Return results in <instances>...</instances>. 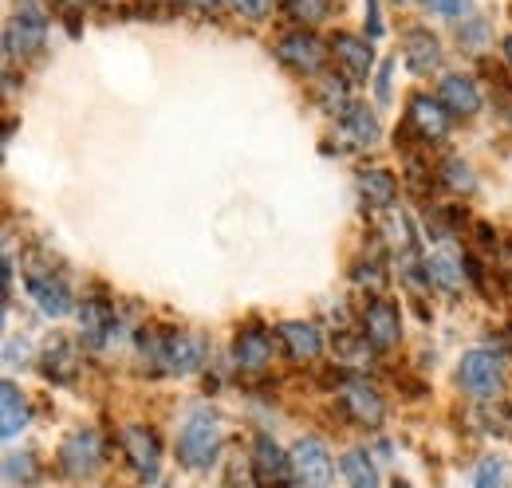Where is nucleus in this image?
Returning a JSON list of instances; mask_svg holds the SVG:
<instances>
[{"label": "nucleus", "instance_id": "1", "mask_svg": "<svg viewBox=\"0 0 512 488\" xmlns=\"http://www.w3.org/2000/svg\"><path fill=\"white\" fill-rule=\"evenodd\" d=\"M221 453V422L209 414V410H197L190 414V422L178 433V461L197 473V469H209Z\"/></svg>", "mask_w": 512, "mask_h": 488}, {"label": "nucleus", "instance_id": "2", "mask_svg": "<svg viewBox=\"0 0 512 488\" xmlns=\"http://www.w3.org/2000/svg\"><path fill=\"white\" fill-rule=\"evenodd\" d=\"M146 351H150V363L170 370V374H193L205 359V343L197 335H186V331L158 335V339H146V331H142V355Z\"/></svg>", "mask_w": 512, "mask_h": 488}, {"label": "nucleus", "instance_id": "3", "mask_svg": "<svg viewBox=\"0 0 512 488\" xmlns=\"http://www.w3.org/2000/svg\"><path fill=\"white\" fill-rule=\"evenodd\" d=\"M44 36H48L44 8L36 0H16V16L4 28V52L8 56H36L44 48Z\"/></svg>", "mask_w": 512, "mask_h": 488}, {"label": "nucleus", "instance_id": "4", "mask_svg": "<svg viewBox=\"0 0 512 488\" xmlns=\"http://www.w3.org/2000/svg\"><path fill=\"white\" fill-rule=\"evenodd\" d=\"M457 382H461V390L465 394H473V398H481V402H489L493 394H501L505 390V370H501V359L493 355V351H465L461 355V366H457Z\"/></svg>", "mask_w": 512, "mask_h": 488}, {"label": "nucleus", "instance_id": "5", "mask_svg": "<svg viewBox=\"0 0 512 488\" xmlns=\"http://www.w3.org/2000/svg\"><path fill=\"white\" fill-rule=\"evenodd\" d=\"M103 465V437L95 429H75L60 445V469L67 477H91Z\"/></svg>", "mask_w": 512, "mask_h": 488}, {"label": "nucleus", "instance_id": "6", "mask_svg": "<svg viewBox=\"0 0 512 488\" xmlns=\"http://www.w3.org/2000/svg\"><path fill=\"white\" fill-rule=\"evenodd\" d=\"M331 469H335V461H331V453H327V445H323L320 437H300L296 441V449H292V473L300 477V485L327 488L331 485Z\"/></svg>", "mask_w": 512, "mask_h": 488}, {"label": "nucleus", "instance_id": "7", "mask_svg": "<svg viewBox=\"0 0 512 488\" xmlns=\"http://www.w3.org/2000/svg\"><path fill=\"white\" fill-rule=\"evenodd\" d=\"M276 56H280V63L284 67H292L296 75H316L323 63H327V44L323 40H316L312 32H292V36H284L280 44H276Z\"/></svg>", "mask_w": 512, "mask_h": 488}, {"label": "nucleus", "instance_id": "8", "mask_svg": "<svg viewBox=\"0 0 512 488\" xmlns=\"http://www.w3.org/2000/svg\"><path fill=\"white\" fill-rule=\"evenodd\" d=\"M398 339H402V315H398V307L390 304V300H371L367 311H363V343L367 347H375V351H390V347H398Z\"/></svg>", "mask_w": 512, "mask_h": 488}, {"label": "nucleus", "instance_id": "9", "mask_svg": "<svg viewBox=\"0 0 512 488\" xmlns=\"http://www.w3.org/2000/svg\"><path fill=\"white\" fill-rule=\"evenodd\" d=\"M119 441H123V453H127L130 469H134L138 477L154 481L158 469H162V445H158V433L146 426H127Z\"/></svg>", "mask_w": 512, "mask_h": 488}, {"label": "nucleus", "instance_id": "10", "mask_svg": "<svg viewBox=\"0 0 512 488\" xmlns=\"http://www.w3.org/2000/svg\"><path fill=\"white\" fill-rule=\"evenodd\" d=\"M331 52H335V63L343 67V75H347L351 83H367V79H371V67H375L371 40H363V36H351V32H335V40H331Z\"/></svg>", "mask_w": 512, "mask_h": 488}, {"label": "nucleus", "instance_id": "11", "mask_svg": "<svg viewBox=\"0 0 512 488\" xmlns=\"http://www.w3.org/2000/svg\"><path fill=\"white\" fill-rule=\"evenodd\" d=\"M253 477L260 488H276L292 477V457H284V449L264 433L253 445Z\"/></svg>", "mask_w": 512, "mask_h": 488}, {"label": "nucleus", "instance_id": "12", "mask_svg": "<svg viewBox=\"0 0 512 488\" xmlns=\"http://www.w3.org/2000/svg\"><path fill=\"white\" fill-rule=\"evenodd\" d=\"M343 410H347V418H351L355 426H363V429L383 426V418H386V402L379 398V390L367 386V382H347V390H343Z\"/></svg>", "mask_w": 512, "mask_h": 488}, {"label": "nucleus", "instance_id": "13", "mask_svg": "<svg viewBox=\"0 0 512 488\" xmlns=\"http://www.w3.org/2000/svg\"><path fill=\"white\" fill-rule=\"evenodd\" d=\"M233 363L245 374H260L272 366V335L264 327H245L233 343Z\"/></svg>", "mask_w": 512, "mask_h": 488}, {"label": "nucleus", "instance_id": "14", "mask_svg": "<svg viewBox=\"0 0 512 488\" xmlns=\"http://www.w3.org/2000/svg\"><path fill=\"white\" fill-rule=\"evenodd\" d=\"M402 48H406V67L414 75H430V71L442 67V44H438V36L430 28H410Z\"/></svg>", "mask_w": 512, "mask_h": 488}, {"label": "nucleus", "instance_id": "15", "mask_svg": "<svg viewBox=\"0 0 512 488\" xmlns=\"http://www.w3.org/2000/svg\"><path fill=\"white\" fill-rule=\"evenodd\" d=\"M28 296L40 304L44 315H52V319H60L71 311V292L64 288V280H56L52 272H28Z\"/></svg>", "mask_w": 512, "mask_h": 488}, {"label": "nucleus", "instance_id": "16", "mask_svg": "<svg viewBox=\"0 0 512 488\" xmlns=\"http://www.w3.org/2000/svg\"><path fill=\"white\" fill-rule=\"evenodd\" d=\"M438 99H442V107L449 115H461V119L481 111V91H477V83L469 75H446L438 83Z\"/></svg>", "mask_w": 512, "mask_h": 488}, {"label": "nucleus", "instance_id": "17", "mask_svg": "<svg viewBox=\"0 0 512 488\" xmlns=\"http://www.w3.org/2000/svg\"><path fill=\"white\" fill-rule=\"evenodd\" d=\"M410 126H414V134H418L422 142H438V138H446L449 111L442 107V99H426V95L410 99Z\"/></svg>", "mask_w": 512, "mask_h": 488}, {"label": "nucleus", "instance_id": "18", "mask_svg": "<svg viewBox=\"0 0 512 488\" xmlns=\"http://www.w3.org/2000/svg\"><path fill=\"white\" fill-rule=\"evenodd\" d=\"M79 331L87 347H107L115 335V307L107 300H87L79 307Z\"/></svg>", "mask_w": 512, "mask_h": 488}, {"label": "nucleus", "instance_id": "19", "mask_svg": "<svg viewBox=\"0 0 512 488\" xmlns=\"http://www.w3.org/2000/svg\"><path fill=\"white\" fill-rule=\"evenodd\" d=\"M280 343L288 347V355H292L296 363H316L323 355V339L312 323H296V319L284 323V327H280Z\"/></svg>", "mask_w": 512, "mask_h": 488}, {"label": "nucleus", "instance_id": "20", "mask_svg": "<svg viewBox=\"0 0 512 488\" xmlns=\"http://www.w3.org/2000/svg\"><path fill=\"white\" fill-rule=\"evenodd\" d=\"M28 418H32L28 398L20 394L16 382H4V386H0V433H4V441H12L16 433H24V429H28Z\"/></svg>", "mask_w": 512, "mask_h": 488}, {"label": "nucleus", "instance_id": "21", "mask_svg": "<svg viewBox=\"0 0 512 488\" xmlns=\"http://www.w3.org/2000/svg\"><path fill=\"white\" fill-rule=\"evenodd\" d=\"M359 193L375 213H386L394 205V197H398V182H394L390 170H363L359 174Z\"/></svg>", "mask_w": 512, "mask_h": 488}, {"label": "nucleus", "instance_id": "22", "mask_svg": "<svg viewBox=\"0 0 512 488\" xmlns=\"http://www.w3.org/2000/svg\"><path fill=\"white\" fill-rule=\"evenodd\" d=\"M44 374L52 382H71L75 378V343H67V339L48 343V351H44Z\"/></svg>", "mask_w": 512, "mask_h": 488}, {"label": "nucleus", "instance_id": "23", "mask_svg": "<svg viewBox=\"0 0 512 488\" xmlns=\"http://www.w3.org/2000/svg\"><path fill=\"white\" fill-rule=\"evenodd\" d=\"M426 280L446 288V292H461V260L449 256V252H434L426 260Z\"/></svg>", "mask_w": 512, "mask_h": 488}, {"label": "nucleus", "instance_id": "24", "mask_svg": "<svg viewBox=\"0 0 512 488\" xmlns=\"http://www.w3.org/2000/svg\"><path fill=\"white\" fill-rule=\"evenodd\" d=\"M343 477H347L351 488H379V469L363 449H351L343 457Z\"/></svg>", "mask_w": 512, "mask_h": 488}, {"label": "nucleus", "instance_id": "25", "mask_svg": "<svg viewBox=\"0 0 512 488\" xmlns=\"http://www.w3.org/2000/svg\"><path fill=\"white\" fill-rule=\"evenodd\" d=\"M280 8H284V12H288V20H296L300 28H312V24L327 20L331 0H280Z\"/></svg>", "mask_w": 512, "mask_h": 488}, {"label": "nucleus", "instance_id": "26", "mask_svg": "<svg viewBox=\"0 0 512 488\" xmlns=\"http://www.w3.org/2000/svg\"><path fill=\"white\" fill-rule=\"evenodd\" d=\"M343 122H347V130H351V138H355L359 146H375V142H379V119H375L367 107H351V111L343 115Z\"/></svg>", "mask_w": 512, "mask_h": 488}, {"label": "nucleus", "instance_id": "27", "mask_svg": "<svg viewBox=\"0 0 512 488\" xmlns=\"http://www.w3.org/2000/svg\"><path fill=\"white\" fill-rule=\"evenodd\" d=\"M316 95H320L327 115H347V111H351V103H347V83H343V79H323L320 87H316Z\"/></svg>", "mask_w": 512, "mask_h": 488}, {"label": "nucleus", "instance_id": "28", "mask_svg": "<svg viewBox=\"0 0 512 488\" xmlns=\"http://www.w3.org/2000/svg\"><path fill=\"white\" fill-rule=\"evenodd\" d=\"M473 488H509V465H505L501 457H485V461L477 465Z\"/></svg>", "mask_w": 512, "mask_h": 488}, {"label": "nucleus", "instance_id": "29", "mask_svg": "<svg viewBox=\"0 0 512 488\" xmlns=\"http://www.w3.org/2000/svg\"><path fill=\"white\" fill-rule=\"evenodd\" d=\"M442 178H446L449 189H457V193H473V170L461 162V158H449L446 166H442Z\"/></svg>", "mask_w": 512, "mask_h": 488}, {"label": "nucleus", "instance_id": "30", "mask_svg": "<svg viewBox=\"0 0 512 488\" xmlns=\"http://www.w3.org/2000/svg\"><path fill=\"white\" fill-rule=\"evenodd\" d=\"M221 8L237 12L241 20H264L272 12V0H221Z\"/></svg>", "mask_w": 512, "mask_h": 488}, {"label": "nucleus", "instance_id": "31", "mask_svg": "<svg viewBox=\"0 0 512 488\" xmlns=\"http://www.w3.org/2000/svg\"><path fill=\"white\" fill-rule=\"evenodd\" d=\"M4 477H8V481H20V485H28V481L36 477V465H32V457H28V453H12V457L4 461Z\"/></svg>", "mask_w": 512, "mask_h": 488}, {"label": "nucleus", "instance_id": "32", "mask_svg": "<svg viewBox=\"0 0 512 488\" xmlns=\"http://www.w3.org/2000/svg\"><path fill=\"white\" fill-rule=\"evenodd\" d=\"M383 268L375 264V260H367V264H355V284H367L371 292H379L383 288V276H379Z\"/></svg>", "mask_w": 512, "mask_h": 488}, {"label": "nucleus", "instance_id": "33", "mask_svg": "<svg viewBox=\"0 0 512 488\" xmlns=\"http://www.w3.org/2000/svg\"><path fill=\"white\" fill-rule=\"evenodd\" d=\"M430 12H442V16H461V8H465V0H422Z\"/></svg>", "mask_w": 512, "mask_h": 488}, {"label": "nucleus", "instance_id": "34", "mask_svg": "<svg viewBox=\"0 0 512 488\" xmlns=\"http://www.w3.org/2000/svg\"><path fill=\"white\" fill-rule=\"evenodd\" d=\"M178 8H197V12H209V8H221V0H178Z\"/></svg>", "mask_w": 512, "mask_h": 488}, {"label": "nucleus", "instance_id": "35", "mask_svg": "<svg viewBox=\"0 0 512 488\" xmlns=\"http://www.w3.org/2000/svg\"><path fill=\"white\" fill-rule=\"evenodd\" d=\"M60 8H67V12H75V8H83V0H56Z\"/></svg>", "mask_w": 512, "mask_h": 488}, {"label": "nucleus", "instance_id": "36", "mask_svg": "<svg viewBox=\"0 0 512 488\" xmlns=\"http://www.w3.org/2000/svg\"><path fill=\"white\" fill-rule=\"evenodd\" d=\"M505 56H509V63H512V36L505 40Z\"/></svg>", "mask_w": 512, "mask_h": 488}, {"label": "nucleus", "instance_id": "37", "mask_svg": "<svg viewBox=\"0 0 512 488\" xmlns=\"http://www.w3.org/2000/svg\"><path fill=\"white\" fill-rule=\"evenodd\" d=\"M99 4H119V0H99Z\"/></svg>", "mask_w": 512, "mask_h": 488}, {"label": "nucleus", "instance_id": "38", "mask_svg": "<svg viewBox=\"0 0 512 488\" xmlns=\"http://www.w3.org/2000/svg\"><path fill=\"white\" fill-rule=\"evenodd\" d=\"M394 488H410V485H402V481H398V485H394Z\"/></svg>", "mask_w": 512, "mask_h": 488}]
</instances>
